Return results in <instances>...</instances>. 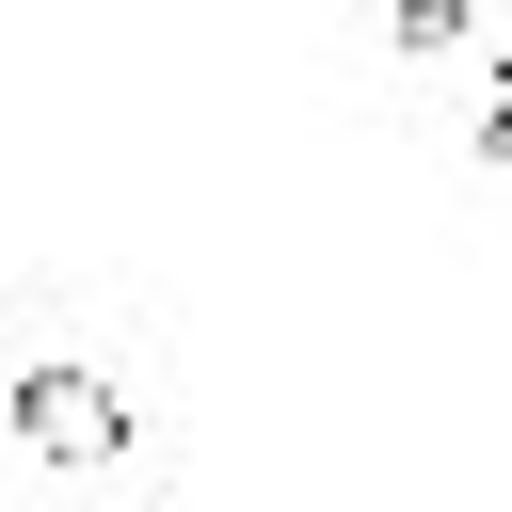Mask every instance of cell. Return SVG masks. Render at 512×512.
Masks as SVG:
<instances>
[{
	"label": "cell",
	"instance_id": "7a4b0ae2",
	"mask_svg": "<svg viewBox=\"0 0 512 512\" xmlns=\"http://www.w3.org/2000/svg\"><path fill=\"white\" fill-rule=\"evenodd\" d=\"M480 160H512V80H496V112H480Z\"/></svg>",
	"mask_w": 512,
	"mask_h": 512
},
{
	"label": "cell",
	"instance_id": "3957f363",
	"mask_svg": "<svg viewBox=\"0 0 512 512\" xmlns=\"http://www.w3.org/2000/svg\"><path fill=\"white\" fill-rule=\"evenodd\" d=\"M0 400H16V384H0Z\"/></svg>",
	"mask_w": 512,
	"mask_h": 512
},
{
	"label": "cell",
	"instance_id": "6da1fadb",
	"mask_svg": "<svg viewBox=\"0 0 512 512\" xmlns=\"http://www.w3.org/2000/svg\"><path fill=\"white\" fill-rule=\"evenodd\" d=\"M16 448H32V464H112V448H128V400H112L96 368H32V384H16Z\"/></svg>",
	"mask_w": 512,
	"mask_h": 512
}]
</instances>
